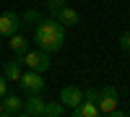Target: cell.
<instances>
[{
    "instance_id": "obj_1",
    "label": "cell",
    "mask_w": 130,
    "mask_h": 117,
    "mask_svg": "<svg viewBox=\"0 0 130 117\" xmlns=\"http://www.w3.org/2000/svg\"><path fill=\"white\" fill-rule=\"evenodd\" d=\"M34 26H37L34 29V42L42 52L52 55V52H60L65 47V26L55 16H42Z\"/></svg>"
},
{
    "instance_id": "obj_2",
    "label": "cell",
    "mask_w": 130,
    "mask_h": 117,
    "mask_svg": "<svg viewBox=\"0 0 130 117\" xmlns=\"http://www.w3.org/2000/svg\"><path fill=\"white\" fill-rule=\"evenodd\" d=\"M99 114H109V117H122V109H120V94H117L115 86H104L99 89Z\"/></svg>"
},
{
    "instance_id": "obj_3",
    "label": "cell",
    "mask_w": 130,
    "mask_h": 117,
    "mask_svg": "<svg viewBox=\"0 0 130 117\" xmlns=\"http://www.w3.org/2000/svg\"><path fill=\"white\" fill-rule=\"evenodd\" d=\"M21 62H24L29 70H37V73L50 70V55H47V52H42L39 47H37V49H26L24 55H21Z\"/></svg>"
},
{
    "instance_id": "obj_4",
    "label": "cell",
    "mask_w": 130,
    "mask_h": 117,
    "mask_svg": "<svg viewBox=\"0 0 130 117\" xmlns=\"http://www.w3.org/2000/svg\"><path fill=\"white\" fill-rule=\"evenodd\" d=\"M18 86H21L24 94H42L44 91V78H42V73L29 70V73H24V76L18 78Z\"/></svg>"
},
{
    "instance_id": "obj_5",
    "label": "cell",
    "mask_w": 130,
    "mask_h": 117,
    "mask_svg": "<svg viewBox=\"0 0 130 117\" xmlns=\"http://www.w3.org/2000/svg\"><path fill=\"white\" fill-rule=\"evenodd\" d=\"M44 102L47 99H42V94H26L21 114H26V117H44Z\"/></svg>"
},
{
    "instance_id": "obj_6",
    "label": "cell",
    "mask_w": 130,
    "mask_h": 117,
    "mask_svg": "<svg viewBox=\"0 0 130 117\" xmlns=\"http://www.w3.org/2000/svg\"><path fill=\"white\" fill-rule=\"evenodd\" d=\"M21 26V16L13 13V10H3L0 13V37H10V34H16Z\"/></svg>"
},
{
    "instance_id": "obj_7",
    "label": "cell",
    "mask_w": 130,
    "mask_h": 117,
    "mask_svg": "<svg viewBox=\"0 0 130 117\" xmlns=\"http://www.w3.org/2000/svg\"><path fill=\"white\" fill-rule=\"evenodd\" d=\"M60 102H62L68 109L78 107V104L83 102V89H78V86H62V89H60Z\"/></svg>"
},
{
    "instance_id": "obj_8",
    "label": "cell",
    "mask_w": 130,
    "mask_h": 117,
    "mask_svg": "<svg viewBox=\"0 0 130 117\" xmlns=\"http://www.w3.org/2000/svg\"><path fill=\"white\" fill-rule=\"evenodd\" d=\"M52 16H55V18L60 21L62 26H78V24H81V13H78L75 8H70V5H62V8H57Z\"/></svg>"
},
{
    "instance_id": "obj_9",
    "label": "cell",
    "mask_w": 130,
    "mask_h": 117,
    "mask_svg": "<svg viewBox=\"0 0 130 117\" xmlns=\"http://www.w3.org/2000/svg\"><path fill=\"white\" fill-rule=\"evenodd\" d=\"M21 107H24V99L21 96H16V94H5L3 96V117L21 114Z\"/></svg>"
},
{
    "instance_id": "obj_10",
    "label": "cell",
    "mask_w": 130,
    "mask_h": 117,
    "mask_svg": "<svg viewBox=\"0 0 130 117\" xmlns=\"http://www.w3.org/2000/svg\"><path fill=\"white\" fill-rule=\"evenodd\" d=\"M73 117H96L99 114V107H96V102H89V99H83L78 107H73L70 109Z\"/></svg>"
},
{
    "instance_id": "obj_11",
    "label": "cell",
    "mask_w": 130,
    "mask_h": 117,
    "mask_svg": "<svg viewBox=\"0 0 130 117\" xmlns=\"http://www.w3.org/2000/svg\"><path fill=\"white\" fill-rule=\"evenodd\" d=\"M3 76H5L8 81H16V83H18V78L24 76V68H21V60H8L5 65H3Z\"/></svg>"
},
{
    "instance_id": "obj_12",
    "label": "cell",
    "mask_w": 130,
    "mask_h": 117,
    "mask_svg": "<svg viewBox=\"0 0 130 117\" xmlns=\"http://www.w3.org/2000/svg\"><path fill=\"white\" fill-rule=\"evenodd\" d=\"M10 49H13V55H16V57H21V55L29 49V39H26V37H21L18 31H16V34H10Z\"/></svg>"
},
{
    "instance_id": "obj_13",
    "label": "cell",
    "mask_w": 130,
    "mask_h": 117,
    "mask_svg": "<svg viewBox=\"0 0 130 117\" xmlns=\"http://www.w3.org/2000/svg\"><path fill=\"white\" fill-rule=\"evenodd\" d=\"M65 114V104L57 99V102H44V117H60Z\"/></svg>"
},
{
    "instance_id": "obj_14",
    "label": "cell",
    "mask_w": 130,
    "mask_h": 117,
    "mask_svg": "<svg viewBox=\"0 0 130 117\" xmlns=\"http://www.w3.org/2000/svg\"><path fill=\"white\" fill-rule=\"evenodd\" d=\"M39 18H42V13H39V10H34V8H29L26 13L21 16V21H24V24H37Z\"/></svg>"
},
{
    "instance_id": "obj_15",
    "label": "cell",
    "mask_w": 130,
    "mask_h": 117,
    "mask_svg": "<svg viewBox=\"0 0 130 117\" xmlns=\"http://www.w3.org/2000/svg\"><path fill=\"white\" fill-rule=\"evenodd\" d=\"M62 5H68V0H47V10L50 13H55V10L62 8Z\"/></svg>"
},
{
    "instance_id": "obj_16",
    "label": "cell",
    "mask_w": 130,
    "mask_h": 117,
    "mask_svg": "<svg viewBox=\"0 0 130 117\" xmlns=\"http://www.w3.org/2000/svg\"><path fill=\"white\" fill-rule=\"evenodd\" d=\"M120 47H122L125 52H130V29L120 34Z\"/></svg>"
},
{
    "instance_id": "obj_17",
    "label": "cell",
    "mask_w": 130,
    "mask_h": 117,
    "mask_svg": "<svg viewBox=\"0 0 130 117\" xmlns=\"http://www.w3.org/2000/svg\"><path fill=\"white\" fill-rule=\"evenodd\" d=\"M83 99H89V102H99V91H96V89H91V86H89V89L83 91Z\"/></svg>"
},
{
    "instance_id": "obj_18",
    "label": "cell",
    "mask_w": 130,
    "mask_h": 117,
    "mask_svg": "<svg viewBox=\"0 0 130 117\" xmlns=\"http://www.w3.org/2000/svg\"><path fill=\"white\" fill-rule=\"evenodd\" d=\"M5 94H8V78L3 76V73H0V99H3Z\"/></svg>"
},
{
    "instance_id": "obj_19",
    "label": "cell",
    "mask_w": 130,
    "mask_h": 117,
    "mask_svg": "<svg viewBox=\"0 0 130 117\" xmlns=\"http://www.w3.org/2000/svg\"><path fill=\"white\" fill-rule=\"evenodd\" d=\"M0 117H3V102H0Z\"/></svg>"
},
{
    "instance_id": "obj_20",
    "label": "cell",
    "mask_w": 130,
    "mask_h": 117,
    "mask_svg": "<svg viewBox=\"0 0 130 117\" xmlns=\"http://www.w3.org/2000/svg\"><path fill=\"white\" fill-rule=\"evenodd\" d=\"M0 49H3V39H0Z\"/></svg>"
}]
</instances>
